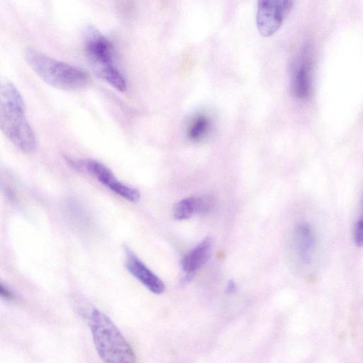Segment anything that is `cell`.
Wrapping results in <instances>:
<instances>
[{"instance_id": "11", "label": "cell", "mask_w": 363, "mask_h": 363, "mask_svg": "<svg viewBox=\"0 0 363 363\" xmlns=\"http://www.w3.org/2000/svg\"><path fill=\"white\" fill-rule=\"evenodd\" d=\"M210 120L204 115L196 116L190 123L187 135L194 141H199L204 138L210 130Z\"/></svg>"}, {"instance_id": "3", "label": "cell", "mask_w": 363, "mask_h": 363, "mask_svg": "<svg viewBox=\"0 0 363 363\" xmlns=\"http://www.w3.org/2000/svg\"><path fill=\"white\" fill-rule=\"evenodd\" d=\"M89 325L96 350L104 363H135L131 346L106 315L94 309Z\"/></svg>"}, {"instance_id": "5", "label": "cell", "mask_w": 363, "mask_h": 363, "mask_svg": "<svg viewBox=\"0 0 363 363\" xmlns=\"http://www.w3.org/2000/svg\"><path fill=\"white\" fill-rule=\"evenodd\" d=\"M293 4L289 0L259 1L256 22L261 35L266 37L273 35L290 13Z\"/></svg>"}, {"instance_id": "7", "label": "cell", "mask_w": 363, "mask_h": 363, "mask_svg": "<svg viewBox=\"0 0 363 363\" xmlns=\"http://www.w3.org/2000/svg\"><path fill=\"white\" fill-rule=\"evenodd\" d=\"M125 265L127 270L151 292L155 294L164 292V282L129 249L126 250Z\"/></svg>"}, {"instance_id": "16", "label": "cell", "mask_w": 363, "mask_h": 363, "mask_svg": "<svg viewBox=\"0 0 363 363\" xmlns=\"http://www.w3.org/2000/svg\"><path fill=\"white\" fill-rule=\"evenodd\" d=\"M359 219L363 220V200H362V215Z\"/></svg>"}, {"instance_id": "13", "label": "cell", "mask_w": 363, "mask_h": 363, "mask_svg": "<svg viewBox=\"0 0 363 363\" xmlns=\"http://www.w3.org/2000/svg\"><path fill=\"white\" fill-rule=\"evenodd\" d=\"M354 238L357 245L363 246V220L362 219H359L355 225Z\"/></svg>"}, {"instance_id": "4", "label": "cell", "mask_w": 363, "mask_h": 363, "mask_svg": "<svg viewBox=\"0 0 363 363\" xmlns=\"http://www.w3.org/2000/svg\"><path fill=\"white\" fill-rule=\"evenodd\" d=\"M68 160L77 168L93 175L101 184L128 201L135 203L140 200V193L137 189L118 181L111 169L100 162L92 159Z\"/></svg>"}, {"instance_id": "9", "label": "cell", "mask_w": 363, "mask_h": 363, "mask_svg": "<svg viewBox=\"0 0 363 363\" xmlns=\"http://www.w3.org/2000/svg\"><path fill=\"white\" fill-rule=\"evenodd\" d=\"M211 248L212 240L206 237L183 257L182 267L187 277L192 276L205 264L211 256Z\"/></svg>"}, {"instance_id": "1", "label": "cell", "mask_w": 363, "mask_h": 363, "mask_svg": "<svg viewBox=\"0 0 363 363\" xmlns=\"http://www.w3.org/2000/svg\"><path fill=\"white\" fill-rule=\"evenodd\" d=\"M0 125L2 133L18 149L32 153L37 147L35 135L26 116L23 99L9 81H4L0 88Z\"/></svg>"}, {"instance_id": "6", "label": "cell", "mask_w": 363, "mask_h": 363, "mask_svg": "<svg viewBox=\"0 0 363 363\" xmlns=\"http://www.w3.org/2000/svg\"><path fill=\"white\" fill-rule=\"evenodd\" d=\"M85 51L96 73L114 65L111 43L95 28L89 27L86 30Z\"/></svg>"}, {"instance_id": "12", "label": "cell", "mask_w": 363, "mask_h": 363, "mask_svg": "<svg viewBox=\"0 0 363 363\" xmlns=\"http://www.w3.org/2000/svg\"><path fill=\"white\" fill-rule=\"evenodd\" d=\"M195 213H198L197 197L182 199L173 208V215L177 220L188 219Z\"/></svg>"}, {"instance_id": "15", "label": "cell", "mask_w": 363, "mask_h": 363, "mask_svg": "<svg viewBox=\"0 0 363 363\" xmlns=\"http://www.w3.org/2000/svg\"><path fill=\"white\" fill-rule=\"evenodd\" d=\"M235 283L233 281H231V280L229 281L228 284L227 285V289H226L228 293H232V292H233L235 291Z\"/></svg>"}, {"instance_id": "10", "label": "cell", "mask_w": 363, "mask_h": 363, "mask_svg": "<svg viewBox=\"0 0 363 363\" xmlns=\"http://www.w3.org/2000/svg\"><path fill=\"white\" fill-rule=\"evenodd\" d=\"M311 59L305 56L297 67L293 79V91L299 99L306 98L311 88Z\"/></svg>"}, {"instance_id": "2", "label": "cell", "mask_w": 363, "mask_h": 363, "mask_svg": "<svg viewBox=\"0 0 363 363\" xmlns=\"http://www.w3.org/2000/svg\"><path fill=\"white\" fill-rule=\"evenodd\" d=\"M26 62L47 84L63 90H79L86 86L91 78L84 69L52 58L36 50L27 48Z\"/></svg>"}, {"instance_id": "8", "label": "cell", "mask_w": 363, "mask_h": 363, "mask_svg": "<svg viewBox=\"0 0 363 363\" xmlns=\"http://www.w3.org/2000/svg\"><path fill=\"white\" fill-rule=\"evenodd\" d=\"M294 242L297 255L305 264L311 263L316 247V238L308 225H298L294 233Z\"/></svg>"}, {"instance_id": "14", "label": "cell", "mask_w": 363, "mask_h": 363, "mask_svg": "<svg viewBox=\"0 0 363 363\" xmlns=\"http://www.w3.org/2000/svg\"><path fill=\"white\" fill-rule=\"evenodd\" d=\"M0 293H1V296L2 297H4L5 298L11 299L13 296V294L10 292V291H9L2 284H1V286H0Z\"/></svg>"}]
</instances>
